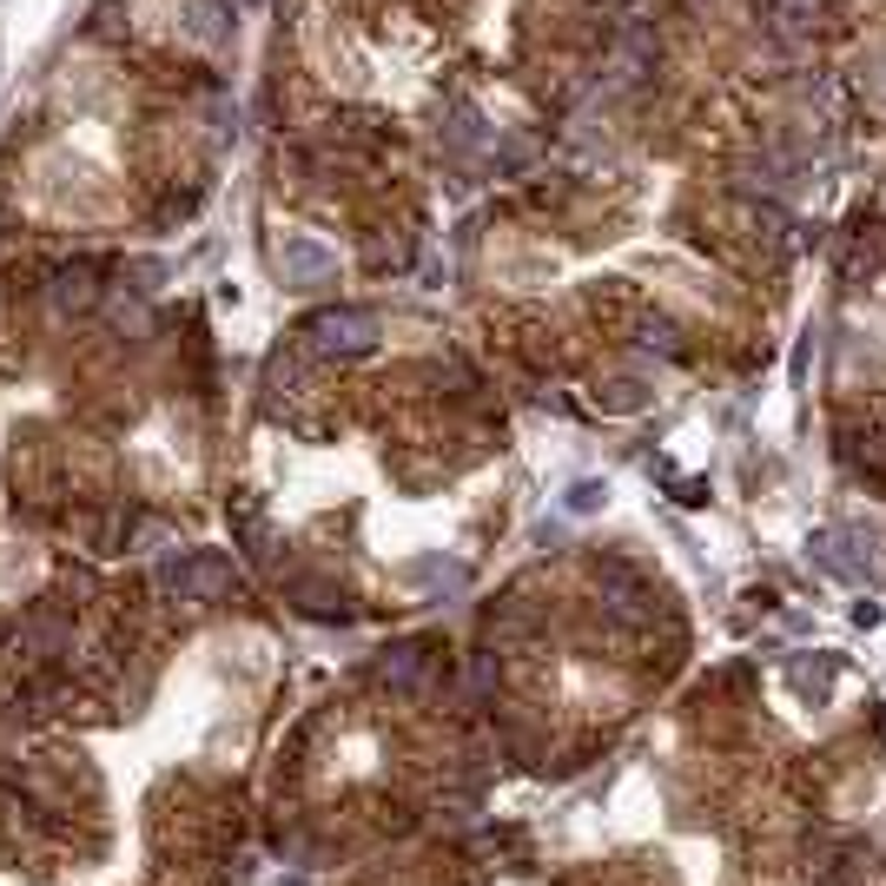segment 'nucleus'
<instances>
[{
    "label": "nucleus",
    "instance_id": "obj_1",
    "mask_svg": "<svg viewBox=\"0 0 886 886\" xmlns=\"http://www.w3.org/2000/svg\"><path fill=\"white\" fill-rule=\"evenodd\" d=\"M278 271H285L291 291H318V285L338 278V252L318 245L311 232H285V245H278Z\"/></svg>",
    "mask_w": 886,
    "mask_h": 886
},
{
    "label": "nucleus",
    "instance_id": "obj_2",
    "mask_svg": "<svg viewBox=\"0 0 886 886\" xmlns=\"http://www.w3.org/2000/svg\"><path fill=\"white\" fill-rule=\"evenodd\" d=\"M311 338H318V351H364L377 338V318L371 311H331V318L311 324Z\"/></svg>",
    "mask_w": 886,
    "mask_h": 886
},
{
    "label": "nucleus",
    "instance_id": "obj_3",
    "mask_svg": "<svg viewBox=\"0 0 886 886\" xmlns=\"http://www.w3.org/2000/svg\"><path fill=\"white\" fill-rule=\"evenodd\" d=\"M602 503H609V490H602V483H569V497H563V510H569V516H596Z\"/></svg>",
    "mask_w": 886,
    "mask_h": 886
}]
</instances>
